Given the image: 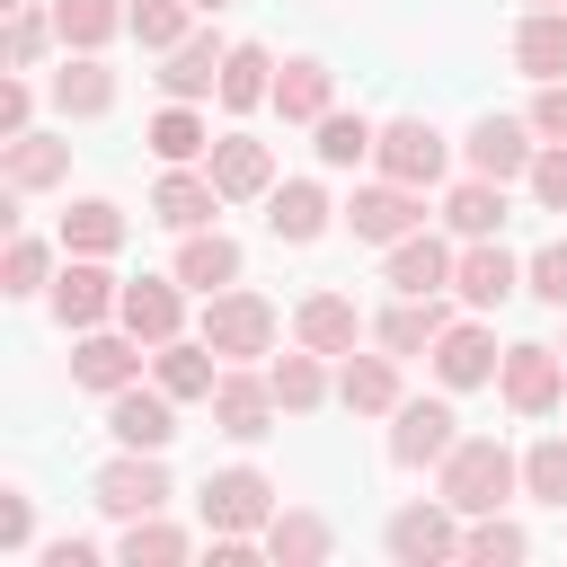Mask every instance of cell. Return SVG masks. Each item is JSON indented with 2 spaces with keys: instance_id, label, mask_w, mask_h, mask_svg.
Masks as SVG:
<instances>
[{
  "instance_id": "obj_1",
  "label": "cell",
  "mask_w": 567,
  "mask_h": 567,
  "mask_svg": "<svg viewBox=\"0 0 567 567\" xmlns=\"http://www.w3.org/2000/svg\"><path fill=\"white\" fill-rule=\"evenodd\" d=\"M514 478H523V461H514L505 443H487V434H470V443L443 452V505H452V514H496Z\"/></svg>"
},
{
  "instance_id": "obj_2",
  "label": "cell",
  "mask_w": 567,
  "mask_h": 567,
  "mask_svg": "<svg viewBox=\"0 0 567 567\" xmlns=\"http://www.w3.org/2000/svg\"><path fill=\"white\" fill-rule=\"evenodd\" d=\"M204 346L213 354H230V363H248V354H266L275 346V301H257V292H213L204 301Z\"/></svg>"
},
{
  "instance_id": "obj_3",
  "label": "cell",
  "mask_w": 567,
  "mask_h": 567,
  "mask_svg": "<svg viewBox=\"0 0 567 567\" xmlns=\"http://www.w3.org/2000/svg\"><path fill=\"white\" fill-rule=\"evenodd\" d=\"M346 230H354V239H381V248H399L408 230H425V186H399V177H381V186H354V204H346Z\"/></svg>"
},
{
  "instance_id": "obj_4",
  "label": "cell",
  "mask_w": 567,
  "mask_h": 567,
  "mask_svg": "<svg viewBox=\"0 0 567 567\" xmlns=\"http://www.w3.org/2000/svg\"><path fill=\"white\" fill-rule=\"evenodd\" d=\"M496 381H505V408H514V416H549L558 390H567V354H558V346H505Z\"/></svg>"
},
{
  "instance_id": "obj_5",
  "label": "cell",
  "mask_w": 567,
  "mask_h": 567,
  "mask_svg": "<svg viewBox=\"0 0 567 567\" xmlns=\"http://www.w3.org/2000/svg\"><path fill=\"white\" fill-rule=\"evenodd\" d=\"M372 159H381V177H399V186H434V177H443V133H434L425 115H399V124H381Z\"/></svg>"
},
{
  "instance_id": "obj_6",
  "label": "cell",
  "mask_w": 567,
  "mask_h": 567,
  "mask_svg": "<svg viewBox=\"0 0 567 567\" xmlns=\"http://www.w3.org/2000/svg\"><path fill=\"white\" fill-rule=\"evenodd\" d=\"M97 505H106L115 523H142V514H159V505H168V470H159L151 452H124V461H106V470H97Z\"/></svg>"
},
{
  "instance_id": "obj_7",
  "label": "cell",
  "mask_w": 567,
  "mask_h": 567,
  "mask_svg": "<svg viewBox=\"0 0 567 567\" xmlns=\"http://www.w3.org/2000/svg\"><path fill=\"white\" fill-rule=\"evenodd\" d=\"M204 523L213 532H266L275 523V487L257 470H213L204 478Z\"/></svg>"
},
{
  "instance_id": "obj_8",
  "label": "cell",
  "mask_w": 567,
  "mask_h": 567,
  "mask_svg": "<svg viewBox=\"0 0 567 567\" xmlns=\"http://www.w3.org/2000/svg\"><path fill=\"white\" fill-rule=\"evenodd\" d=\"M106 434H115L124 452H159V443L177 434V399H168V390L124 381V390H115V408H106Z\"/></svg>"
},
{
  "instance_id": "obj_9",
  "label": "cell",
  "mask_w": 567,
  "mask_h": 567,
  "mask_svg": "<svg viewBox=\"0 0 567 567\" xmlns=\"http://www.w3.org/2000/svg\"><path fill=\"white\" fill-rule=\"evenodd\" d=\"M532 159H540L532 151V124H514V115H478L470 124V177H496L505 186V177H532Z\"/></svg>"
},
{
  "instance_id": "obj_10",
  "label": "cell",
  "mask_w": 567,
  "mask_h": 567,
  "mask_svg": "<svg viewBox=\"0 0 567 567\" xmlns=\"http://www.w3.org/2000/svg\"><path fill=\"white\" fill-rule=\"evenodd\" d=\"M275 408H284V399H275V381H257V372H221V381H213V425H221L230 443H257V434L275 425Z\"/></svg>"
},
{
  "instance_id": "obj_11",
  "label": "cell",
  "mask_w": 567,
  "mask_h": 567,
  "mask_svg": "<svg viewBox=\"0 0 567 567\" xmlns=\"http://www.w3.org/2000/svg\"><path fill=\"white\" fill-rule=\"evenodd\" d=\"M461 416L443 408V399H399V425H390V461H408V470H425V461H443L461 434H452Z\"/></svg>"
},
{
  "instance_id": "obj_12",
  "label": "cell",
  "mask_w": 567,
  "mask_h": 567,
  "mask_svg": "<svg viewBox=\"0 0 567 567\" xmlns=\"http://www.w3.org/2000/svg\"><path fill=\"white\" fill-rule=\"evenodd\" d=\"M452 549H461L452 505H399V514H390V558H399V567H434V558H452Z\"/></svg>"
},
{
  "instance_id": "obj_13",
  "label": "cell",
  "mask_w": 567,
  "mask_h": 567,
  "mask_svg": "<svg viewBox=\"0 0 567 567\" xmlns=\"http://www.w3.org/2000/svg\"><path fill=\"white\" fill-rule=\"evenodd\" d=\"M115 301H124V292H115V275H106L97 257H71V266L53 275V310H62V328H97Z\"/></svg>"
},
{
  "instance_id": "obj_14",
  "label": "cell",
  "mask_w": 567,
  "mask_h": 567,
  "mask_svg": "<svg viewBox=\"0 0 567 567\" xmlns=\"http://www.w3.org/2000/svg\"><path fill=\"white\" fill-rule=\"evenodd\" d=\"M496 363H505V354H496V337H487V328H470V319H452V328L434 337V381H443V390H478Z\"/></svg>"
},
{
  "instance_id": "obj_15",
  "label": "cell",
  "mask_w": 567,
  "mask_h": 567,
  "mask_svg": "<svg viewBox=\"0 0 567 567\" xmlns=\"http://www.w3.org/2000/svg\"><path fill=\"white\" fill-rule=\"evenodd\" d=\"M204 177L221 186V204H248V195H266V186H275V159H266V142H248V133H221Z\"/></svg>"
},
{
  "instance_id": "obj_16",
  "label": "cell",
  "mask_w": 567,
  "mask_h": 567,
  "mask_svg": "<svg viewBox=\"0 0 567 567\" xmlns=\"http://www.w3.org/2000/svg\"><path fill=\"white\" fill-rule=\"evenodd\" d=\"M124 328L142 337V346H168L177 337V319H186V301H177V275H142V284H124Z\"/></svg>"
},
{
  "instance_id": "obj_17",
  "label": "cell",
  "mask_w": 567,
  "mask_h": 567,
  "mask_svg": "<svg viewBox=\"0 0 567 567\" xmlns=\"http://www.w3.org/2000/svg\"><path fill=\"white\" fill-rule=\"evenodd\" d=\"M452 284H461V301H470V310H496V301L523 284V266H514L496 239H470V257H452Z\"/></svg>"
},
{
  "instance_id": "obj_18",
  "label": "cell",
  "mask_w": 567,
  "mask_h": 567,
  "mask_svg": "<svg viewBox=\"0 0 567 567\" xmlns=\"http://www.w3.org/2000/svg\"><path fill=\"white\" fill-rule=\"evenodd\" d=\"M221 62H230V44H221V35H186V44H168V71H159V89L195 106L204 89H221Z\"/></svg>"
},
{
  "instance_id": "obj_19",
  "label": "cell",
  "mask_w": 567,
  "mask_h": 567,
  "mask_svg": "<svg viewBox=\"0 0 567 567\" xmlns=\"http://www.w3.org/2000/svg\"><path fill=\"white\" fill-rule=\"evenodd\" d=\"M62 168H71V142H53V133H9V142H0V177H9L18 195L53 186Z\"/></svg>"
},
{
  "instance_id": "obj_20",
  "label": "cell",
  "mask_w": 567,
  "mask_h": 567,
  "mask_svg": "<svg viewBox=\"0 0 567 567\" xmlns=\"http://www.w3.org/2000/svg\"><path fill=\"white\" fill-rule=\"evenodd\" d=\"M213 204H221V186H213V177H195V168H168V177L151 186V221H168V230H204V221H213Z\"/></svg>"
},
{
  "instance_id": "obj_21",
  "label": "cell",
  "mask_w": 567,
  "mask_h": 567,
  "mask_svg": "<svg viewBox=\"0 0 567 567\" xmlns=\"http://www.w3.org/2000/svg\"><path fill=\"white\" fill-rule=\"evenodd\" d=\"M71 381H89V390H124V381H142V337H133V328H124V337H80Z\"/></svg>"
},
{
  "instance_id": "obj_22",
  "label": "cell",
  "mask_w": 567,
  "mask_h": 567,
  "mask_svg": "<svg viewBox=\"0 0 567 567\" xmlns=\"http://www.w3.org/2000/svg\"><path fill=\"white\" fill-rule=\"evenodd\" d=\"M337 399L354 416H399V354H354L337 372Z\"/></svg>"
},
{
  "instance_id": "obj_23",
  "label": "cell",
  "mask_w": 567,
  "mask_h": 567,
  "mask_svg": "<svg viewBox=\"0 0 567 567\" xmlns=\"http://www.w3.org/2000/svg\"><path fill=\"white\" fill-rule=\"evenodd\" d=\"M177 284H195V292L239 284V239H221V230H186V239H177Z\"/></svg>"
},
{
  "instance_id": "obj_24",
  "label": "cell",
  "mask_w": 567,
  "mask_h": 567,
  "mask_svg": "<svg viewBox=\"0 0 567 567\" xmlns=\"http://www.w3.org/2000/svg\"><path fill=\"white\" fill-rule=\"evenodd\" d=\"M354 328H363V319H354V301H346V292H310V301L292 310V337H301L310 354H346V346H354Z\"/></svg>"
},
{
  "instance_id": "obj_25",
  "label": "cell",
  "mask_w": 567,
  "mask_h": 567,
  "mask_svg": "<svg viewBox=\"0 0 567 567\" xmlns=\"http://www.w3.org/2000/svg\"><path fill=\"white\" fill-rule=\"evenodd\" d=\"M443 328H452V310H443L434 292H399V310L381 319V346H390V354H434Z\"/></svg>"
},
{
  "instance_id": "obj_26",
  "label": "cell",
  "mask_w": 567,
  "mask_h": 567,
  "mask_svg": "<svg viewBox=\"0 0 567 567\" xmlns=\"http://www.w3.org/2000/svg\"><path fill=\"white\" fill-rule=\"evenodd\" d=\"M514 62H523L532 80H567V9H532V18L514 27Z\"/></svg>"
},
{
  "instance_id": "obj_27",
  "label": "cell",
  "mask_w": 567,
  "mask_h": 567,
  "mask_svg": "<svg viewBox=\"0 0 567 567\" xmlns=\"http://www.w3.org/2000/svg\"><path fill=\"white\" fill-rule=\"evenodd\" d=\"M53 106H62V115H106V106H115V71H106L97 53L62 62V71H53Z\"/></svg>"
},
{
  "instance_id": "obj_28",
  "label": "cell",
  "mask_w": 567,
  "mask_h": 567,
  "mask_svg": "<svg viewBox=\"0 0 567 567\" xmlns=\"http://www.w3.org/2000/svg\"><path fill=\"white\" fill-rule=\"evenodd\" d=\"M266 230H275V239H319V230H328V195H319L310 177L275 186V195H266Z\"/></svg>"
},
{
  "instance_id": "obj_29",
  "label": "cell",
  "mask_w": 567,
  "mask_h": 567,
  "mask_svg": "<svg viewBox=\"0 0 567 567\" xmlns=\"http://www.w3.org/2000/svg\"><path fill=\"white\" fill-rule=\"evenodd\" d=\"M390 284H399V292H443V284H452V248L425 239V230H408V239L390 248Z\"/></svg>"
},
{
  "instance_id": "obj_30",
  "label": "cell",
  "mask_w": 567,
  "mask_h": 567,
  "mask_svg": "<svg viewBox=\"0 0 567 567\" xmlns=\"http://www.w3.org/2000/svg\"><path fill=\"white\" fill-rule=\"evenodd\" d=\"M151 372H159V390H168V399H213V381H221V372H213V346H204V337H195V346H186V337H168Z\"/></svg>"
},
{
  "instance_id": "obj_31",
  "label": "cell",
  "mask_w": 567,
  "mask_h": 567,
  "mask_svg": "<svg viewBox=\"0 0 567 567\" xmlns=\"http://www.w3.org/2000/svg\"><path fill=\"white\" fill-rule=\"evenodd\" d=\"M275 106H284V124H319L328 115V62H284L275 71Z\"/></svg>"
},
{
  "instance_id": "obj_32",
  "label": "cell",
  "mask_w": 567,
  "mask_h": 567,
  "mask_svg": "<svg viewBox=\"0 0 567 567\" xmlns=\"http://www.w3.org/2000/svg\"><path fill=\"white\" fill-rule=\"evenodd\" d=\"M115 27H133V18H124V0H53V35H62V44H80V53H97Z\"/></svg>"
},
{
  "instance_id": "obj_33",
  "label": "cell",
  "mask_w": 567,
  "mask_h": 567,
  "mask_svg": "<svg viewBox=\"0 0 567 567\" xmlns=\"http://www.w3.org/2000/svg\"><path fill=\"white\" fill-rule=\"evenodd\" d=\"M266 71H275V62H266V44H230V62H221V89H213V97H221L230 115H248L257 97H275V80H266Z\"/></svg>"
},
{
  "instance_id": "obj_34",
  "label": "cell",
  "mask_w": 567,
  "mask_h": 567,
  "mask_svg": "<svg viewBox=\"0 0 567 567\" xmlns=\"http://www.w3.org/2000/svg\"><path fill=\"white\" fill-rule=\"evenodd\" d=\"M443 213H452L461 239H496V221H505V186H496V177H470V186H452Z\"/></svg>"
},
{
  "instance_id": "obj_35",
  "label": "cell",
  "mask_w": 567,
  "mask_h": 567,
  "mask_svg": "<svg viewBox=\"0 0 567 567\" xmlns=\"http://www.w3.org/2000/svg\"><path fill=\"white\" fill-rule=\"evenodd\" d=\"M115 239H124V213H115V204H97V195H89V204H71V213H62V248L106 257Z\"/></svg>"
},
{
  "instance_id": "obj_36",
  "label": "cell",
  "mask_w": 567,
  "mask_h": 567,
  "mask_svg": "<svg viewBox=\"0 0 567 567\" xmlns=\"http://www.w3.org/2000/svg\"><path fill=\"white\" fill-rule=\"evenodd\" d=\"M266 381H275V399H284V416H310V408L328 399V372H319V354H310V346H301V354H284V363H275Z\"/></svg>"
},
{
  "instance_id": "obj_37",
  "label": "cell",
  "mask_w": 567,
  "mask_h": 567,
  "mask_svg": "<svg viewBox=\"0 0 567 567\" xmlns=\"http://www.w3.org/2000/svg\"><path fill=\"white\" fill-rule=\"evenodd\" d=\"M266 549H275L284 567H319V558H328V523H319V514H275V523H266Z\"/></svg>"
},
{
  "instance_id": "obj_38",
  "label": "cell",
  "mask_w": 567,
  "mask_h": 567,
  "mask_svg": "<svg viewBox=\"0 0 567 567\" xmlns=\"http://www.w3.org/2000/svg\"><path fill=\"white\" fill-rule=\"evenodd\" d=\"M177 558H186V532L177 523H159V514L124 523V567H177Z\"/></svg>"
},
{
  "instance_id": "obj_39",
  "label": "cell",
  "mask_w": 567,
  "mask_h": 567,
  "mask_svg": "<svg viewBox=\"0 0 567 567\" xmlns=\"http://www.w3.org/2000/svg\"><path fill=\"white\" fill-rule=\"evenodd\" d=\"M151 151H159V159H168V168H186V159H195V151H204V124H195V106H186V97H177V106H159V115H151Z\"/></svg>"
},
{
  "instance_id": "obj_40",
  "label": "cell",
  "mask_w": 567,
  "mask_h": 567,
  "mask_svg": "<svg viewBox=\"0 0 567 567\" xmlns=\"http://www.w3.org/2000/svg\"><path fill=\"white\" fill-rule=\"evenodd\" d=\"M124 18H133V35H142L151 53H168V44H186V18H195V0H133Z\"/></svg>"
},
{
  "instance_id": "obj_41",
  "label": "cell",
  "mask_w": 567,
  "mask_h": 567,
  "mask_svg": "<svg viewBox=\"0 0 567 567\" xmlns=\"http://www.w3.org/2000/svg\"><path fill=\"white\" fill-rule=\"evenodd\" d=\"M523 487H532L540 505H567V434H549V443L523 452Z\"/></svg>"
},
{
  "instance_id": "obj_42",
  "label": "cell",
  "mask_w": 567,
  "mask_h": 567,
  "mask_svg": "<svg viewBox=\"0 0 567 567\" xmlns=\"http://www.w3.org/2000/svg\"><path fill=\"white\" fill-rule=\"evenodd\" d=\"M372 142H381V133H372L363 115H319V159H328V168H354Z\"/></svg>"
},
{
  "instance_id": "obj_43",
  "label": "cell",
  "mask_w": 567,
  "mask_h": 567,
  "mask_svg": "<svg viewBox=\"0 0 567 567\" xmlns=\"http://www.w3.org/2000/svg\"><path fill=\"white\" fill-rule=\"evenodd\" d=\"M532 540L514 532V523H496V514H478V532H461V558H478V567H505V558H523Z\"/></svg>"
},
{
  "instance_id": "obj_44",
  "label": "cell",
  "mask_w": 567,
  "mask_h": 567,
  "mask_svg": "<svg viewBox=\"0 0 567 567\" xmlns=\"http://www.w3.org/2000/svg\"><path fill=\"white\" fill-rule=\"evenodd\" d=\"M532 195H540V213H567V142H549L532 159Z\"/></svg>"
},
{
  "instance_id": "obj_45",
  "label": "cell",
  "mask_w": 567,
  "mask_h": 567,
  "mask_svg": "<svg viewBox=\"0 0 567 567\" xmlns=\"http://www.w3.org/2000/svg\"><path fill=\"white\" fill-rule=\"evenodd\" d=\"M532 292H540L549 310H567V239H549V248L532 257Z\"/></svg>"
},
{
  "instance_id": "obj_46",
  "label": "cell",
  "mask_w": 567,
  "mask_h": 567,
  "mask_svg": "<svg viewBox=\"0 0 567 567\" xmlns=\"http://www.w3.org/2000/svg\"><path fill=\"white\" fill-rule=\"evenodd\" d=\"M44 266H53V257H44V239H9V266H0V275H9V292H35V284H44Z\"/></svg>"
},
{
  "instance_id": "obj_47",
  "label": "cell",
  "mask_w": 567,
  "mask_h": 567,
  "mask_svg": "<svg viewBox=\"0 0 567 567\" xmlns=\"http://www.w3.org/2000/svg\"><path fill=\"white\" fill-rule=\"evenodd\" d=\"M35 53H44V18L35 9H9V71H27Z\"/></svg>"
},
{
  "instance_id": "obj_48",
  "label": "cell",
  "mask_w": 567,
  "mask_h": 567,
  "mask_svg": "<svg viewBox=\"0 0 567 567\" xmlns=\"http://www.w3.org/2000/svg\"><path fill=\"white\" fill-rule=\"evenodd\" d=\"M532 133L567 142V80H540V97H532Z\"/></svg>"
},
{
  "instance_id": "obj_49",
  "label": "cell",
  "mask_w": 567,
  "mask_h": 567,
  "mask_svg": "<svg viewBox=\"0 0 567 567\" xmlns=\"http://www.w3.org/2000/svg\"><path fill=\"white\" fill-rule=\"evenodd\" d=\"M27 106H35L27 80H0V133H27Z\"/></svg>"
},
{
  "instance_id": "obj_50",
  "label": "cell",
  "mask_w": 567,
  "mask_h": 567,
  "mask_svg": "<svg viewBox=\"0 0 567 567\" xmlns=\"http://www.w3.org/2000/svg\"><path fill=\"white\" fill-rule=\"evenodd\" d=\"M0 540L27 549V496H0Z\"/></svg>"
},
{
  "instance_id": "obj_51",
  "label": "cell",
  "mask_w": 567,
  "mask_h": 567,
  "mask_svg": "<svg viewBox=\"0 0 567 567\" xmlns=\"http://www.w3.org/2000/svg\"><path fill=\"white\" fill-rule=\"evenodd\" d=\"M89 558H97L89 540H53V549H44V567H89Z\"/></svg>"
},
{
  "instance_id": "obj_52",
  "label": "cell",
  "mask_w": 567,
  "mask_h": 567,
  "mask_svg": "<svg viewBox=\"0 0 567 567\" xmlns=\"http://www.w3.org/2000/svg\"><path fill=\"white\" fill-rule=\"evenodd\" d=\"M0 9H27V0H0Z\"/></svg>"
},
{
  "instance_id": "obj_53",
  "label": "cell",
  "mask_w": 567,
  "mask_h": 567,
  "mask_svg": "<svg viewBox=\"0 0 567 567\" xmlns=\"http://www.w3.org/2000/svg\"><path fill=\"white\" fill-rule=\"evenodd\" d=\"M195 9H221V0H195Z\"/></svg>"
},
{
  "instance_id": "obj_54",
  "label": "cell",
  "mask_w": 567,
  "mask_h": 567,
  "mask_svg": "<svg viewBox=\"0 0 567 567\" xmlns=\"http://www.w3.org/2000/svg\"><path fill=\"white\" fill-rule=\"evenodd\" d=\"M532 9H558V0H532Z\"/></svg>"
},
{
  "instance_id": "obj_55",
  "label": "cell",
  "mask_w": 567,
  "mask_h": 567,
  "mask_svg": "<svg viewBox=\"0 0 567 567\" xmlns=\"http://www.w3.org/2000/svg\"><path fill=\"white\" fill-rule=\"evenodd\" d=\"M558 354H567V346H558Z\"/></svg>"
}]
</instances>
